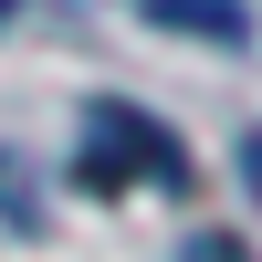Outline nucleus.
Here are the masks:
<instances>
[{
    "mask_svg": "<svg viewBox=\"0 0 262 262\" xmlns=\"http://www.w3.org/2000/svg\"><path fill=\"white\" fill-rule=\"evenodd\" d=\"M84 179L95 189H126V179H147V189H189V158H179V137H168L158 116H137V105H84Z\"/></svg>",
    "mask_w": 262,
    "mask_h": 262,
    "instance_id": "f257e3e1",
    "label": "nucleus"
},
{
    "mask_svg": "<svg viewBox=\"0 0 262 262\" xmlns=\"http://www.w3.org/2000/svg\"><path fill=\"white\" fill-rule=\"evenodd\" d=\"M158 32H210V42H242V0H137Z\"/></svg>",
    "mask_w": 262,
    "mask_h": 262,
    "instance_id": "f03ea898",
    "label": "nucleus"
},
{
    "mask_svg": "<svg viewBox=\"0 0 262 262\" xmlns=\"http://www.w3.org/2000/svg\"><path fill=\"white\" fill-rule=\"evenodd\" d=\"M242 189L262 200V137H242Z\"/></svg>",
    "mask_w": 262,
    "mask_h": 262,
    "instance_id": "7ed1b4c3",
    "label": "nucleus"
},
{
    "mask_svg": "<svg viewBox=\"0 0 262 262\" xmlns=\"http://www.w3.org/2000/svg\"><path fill=\"white\" fill-rule=\"evenodd\" d=\"M11 11H21V0H0V21H11Z\"/></svg>",
    "mask_w": 262,
    "mask_h": 262,
    "instance_id": "20e7f679",
    "label": "nucleus"
}]
</instances>
